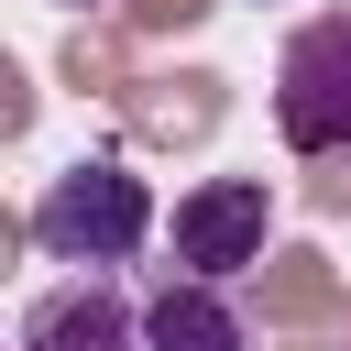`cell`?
Wrapping results in <instances>:
<instances>
[{
	"instance_id": "obj_1",
	"label": "cell",
	"mask_w": 351,
	"mask_h": 351,
	"mask_svg": "<svg viewBox=\"0 0 351 351\" xmlns=\"http://www.w3.org/2000/svg\"><path fill=\"white\" fill-rule=\"evenodd\" d=\"M143 241H154V186H143L121 154H77L66 176H44V197H33V252H44V263H66V274H121Z\"/></svg>"
},
{
	"instance_id": "obj_2",
	"label": "cell",
	"mask_w": 351,
	"mask_h": 351,
	"mask_svg": "<svg viewBox=\"0 0 351 351\" xmlns=\"http://www.w3.org/2000/svg\"><path fill=\"white\" fill-rule=\"evenodd\" d=\"M274 132H285V154H351V11H318L285 33Z\"/></svg>"
},
{
	"instance_id": "obj_3",
	"label": "cell",
	"mask_w": 351,
	"mask_h": 351,
	"mask_svg": "<svg viewBox=\"0 0 351 351\" xmlns=\"http://www.w3.org/2000/svg\"><path fill=\"white\" fill-rule=\"evenodd\" d=\"M263 241H274V197H263V176H208V186L176 197V274L230 285V274L263 263Z\"/></svg>"
},
{
	"instance_id": "obj_4",
	"label": "cell",
	"mask_w": 351,
	"mask_h": 351,
	"mask_svg": "<svg viewBox=\"0 0 351 351\" xmlns=\"http://www.w3.org/2000/svg\"><path fill=\"white\" fill-rule=\"evenodd\" d=\"M22 351H143V296L121 274H66L22 307Z\"/></svg>"
},
{
	"instance_id": "obj_5",
	"label": "cell",
	"mask_w": 351,
	"mask_h": 351,
	"mask_svg": "<svg viewBox=\"0 0 351 351\" xmlns=\"http://www.w3.org/2000/svg\"><path fill=\"white\" fill-rule=\"evenodd\" d=\"M143 351H252V318L230 285H197V274H165L143 296Z\"/></svg>"
},
{
	"instance_id": "obj_6",
	"label": "cell",
	"mask_w": 351,
	"mask_h": 351,
	"mask_svg": "<svg viewBox=\"0 0 351 351\" xmlns=\"http://www.w3.org/2000/svg\"><path fill=\"white\" fill-rule=\"evenodd\" d=\"M55 11H110V0H55Z\"/></svg>"
}]
</instances>
